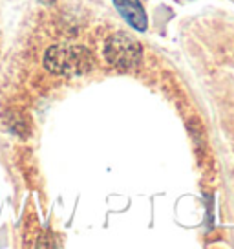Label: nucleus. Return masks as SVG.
I'll return each instance as SVG.
<instances>
[{"mask_svg":"<svg viewBox=\"0 0 234 249\" xmlns=\"http://www.w3.org/2000/svg\"><path fill=\"white\" fill-rule=\"evenodd\" d=\"M114 6L119 11V15L123 17L134 30L147 31L149 17H147V11L143 9L139 0H114Z\"/></svg>","mask_w":234,"mask_h":249,"instance_id":"7ed1b4c3","label":"nucleus"},{"mask_svg":"<svg viewBox=\"0 0 234 249\" xmlns=\"http://www.w3.org/2000/svg\"><path fill=\"white\" fill-rule=\"evenodd\" d=\"M104 57L114 68L132 70L139 66L143 52L135 39L128 37L126 33H114L104 44Z\"/></svg>","mask_w":234,"mask_h":249,"instance_id":"f03ea898","label":"nucleus"},{"mask_svg":"<svg viewBox=\"0 0 234 249\" xmlns=\"http://www.w3.org/2000/svg\"><path fill=\"white\" fill-rule=\"evenodd\" d=\"M44 66L55 75L77 77L94 66V55L84 46H51L44 53Z\"/></svg>","mask_w":234,"mask_h":249,"instance_id":"f257e3e1","label":"nucleus"},{"mask_svg":"<svg viewBox=\"0 0 234 249\" xmlns=\"http://www.w3.org/2000/svg\"><path fill=\"white\" fill-rule=\"evenodd\" d=\"M40 2H42V4H53L55 0H40Z\"/></svg>","mask_w":234,"mask_h":249,"instance_id":"20e7f679","label":"nucleus"}]
</instances>
